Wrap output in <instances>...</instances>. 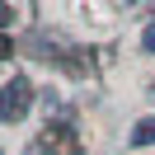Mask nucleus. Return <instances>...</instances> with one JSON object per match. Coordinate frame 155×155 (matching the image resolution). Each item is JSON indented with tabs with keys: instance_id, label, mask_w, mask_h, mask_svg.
Returning <instances> with one entry per match:
<instances>
[{
	"instance_id": "obj_1",
	"label": "nucleus",
	"mask_w": 155,
	"mask_h": 155,
	"mask_svg": "<svg viewBox=\"0 0 155 155\" xmlns=\"http://www.w3.org/2000/svg\"><path fill=\"white\" fill-rule=\"evenodd\" d=\"M33 108V85L28 75H14L10 85H0V122H24Z\"/></svg>"
},
{
	"instance_id": "obj_5",
	"label": "nucleus",
	"mask_w": 155,
	"mask_h": 155,
	"mask_svg": "<svg viewBox=\"0 0 155 155\" xmlns=\"http://www.w3.org/2000/svg\"><path fill=\"white\" fill-rule=\"evenodd\" d=\"M10 19H14V10H10V5H0V28H5Z\"/></svg>"
},
{
	"instance_id": "obj_3",
	"label": "nucleus",
	"mask_w": 155,
	"mask_h": 155,
	"mask_svg": "<svg viewBox=\"0 0 155 155\" xmlns=\"http://www.w3.org/2000/svg\"><path fill=\"white\" fill-rule=\"evenodd\" d=\"M127 141H132V146H155V117H141V122L132 127Z\"/></svg>"
},
{
	"instance_id": "obj_2",
	"label": "nucleus",
	"mask_w": 155,
	"mask_h": 155,
	"mask_svg": "<svg viewBox=\"0 0 155 155\" xmlns=\"http://www.w3.org/2000/svg\"><path fill=\"white\" fill-rule=\"evenodd\" d=\"M42 146H47L52 155H75V136H71V132H57V127L42 132Z\"/></svg>"
},
{
	"instance_id": "obj_4",
	"label": "nucleus",
	"mask_w": 155,
	"mask_h": 155,
	"mask_svg": "<svg viewBox=\"0 0 155 155\" xmlns=\"http://www.w3.org/2000/svg\"><path fill=\"white\" fill-rule=\"evenodd\" d=\"M141 52H155V19L146 24V33H141Z\"/></svg>"
},
{
	"instance_id": "obj_6",
	"label": "nucleus",
	"mask_w": 155,
	"mask_h": 155,
	"mask_svg": "<svg viewBox=\"0 0 155 155\" xmlns=\"http://www.w3.org/2000/svg\"><path fill=\"white\" fill-rule=\"evenodd\" d=\"M10 57V38H5V33H0V61Z\"/></svg>"
}]
</instances>
